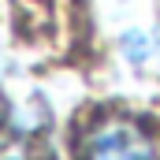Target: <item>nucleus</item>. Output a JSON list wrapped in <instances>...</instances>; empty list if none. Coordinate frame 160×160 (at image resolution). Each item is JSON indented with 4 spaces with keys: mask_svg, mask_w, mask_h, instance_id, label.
I'll use <instances>...</instances> for the list:
<instances>
[{
    "mask_svg": "<svg viewBox=\"0 0 160 160\" xmlns=\"http://www.w3.org/2000/svg\"><path fill=\"white\" fill-rule=\"evenodd\" d=\"M82 160H160L157 142L134 119H101L82 142Z\"/></svg>",
    "mask_w": 160,
    "mask_h": 160,
    "instance_id": "1",
    "label": "nucleus"
}]
</instances>
